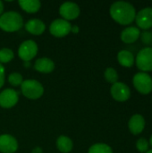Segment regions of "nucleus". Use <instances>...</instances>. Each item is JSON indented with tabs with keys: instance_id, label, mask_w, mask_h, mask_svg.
<instances>
[{
	"instance_id": "6",
	"label": "nucleus",
	"mask_w": 152,
	"mask_h": 153,
	"mask_svg": "<svg viewBox=\"0 0 152 153\" xmlns=\"http://www.w3.org/2000/svg\"><path fill=\"white\" fill-rule=\"evenodd\" d=\"M38 50L39 48L37 43L32 39H28L20 45L18 49V56L24 62H30L37 56Z\"/></svg>"
},
{
	"instance_id": "17",
	"label": "nucleus",
	"mask_w": 152,
	"mask_h": 153,
	"mask_svg": "<svg viewBox=\"0 0 152 153\" xmlns=\"http://www.w3.org/2000/svg\"><path fill=\"white\" fill-rule=\"evenodd\" d=\"M117 61L124 67H132L135 62L133 54L129 50H121L117 54Z\"/></svg>"
},
{
	"instance_id": "3",
	"label": "nucleus",
	"mask_w": 152,
	"mask_h": 153,
	"mask_svg": "<svg viewBox=\"0 0 152 153\" xmlns=\"http://www.w3.org/2000/svg\"><path fill=\"white\" fill-rule=\"evenodd\" d=\"M22 93L30 100H38L44 93L42 84L36 80H25L21 85Z\"/></svg>"
},
{
	"instance_id": "12",
	"label": "nucleus",
	"mask_w": 152,
	"mask_h": 153,
	"mask_svg": "<svg viewBox=\"0 0 152 153\" xmlns=\"http://www.w3.org/2000/svg\"><path fill=\"white\" fill-rule=\"evenodd\" d=\"M18 149L17 140L11 134L0 135V152L14 153Z\"/></svg>"
},
{
	"instance_id": "27",
	"label": "nucleus",
	"mask_w": 152,
	"mask_h": 153,
	"mask_svg": "<svg viewBox=\"0 0 152 153\" xmlns=\"http://www.w3.org/2000/svg\"><path fill=\"white\" fill-rule=\"evenodd\" d=\"M71 31H72L73 33H78V32L80 31V29H79V27H78L77 25H73V26H72Z\"/></svg>"
},
{
	"instance_id": "23",
	"label": "nucleus",
	"mask_w": 152,
	"mask_h": 153,
	"mask_svg": "<svg viewBox=\"0 0 152 153\" xmlns=\"http://www.w3.org/2000/svg\"><path fill=\"white\" fill-rule=\"evenodd\" d=\"M8 82L13 86H21L23 82V77L19 73H12L8 76Z\"/></svg>"
},
{
	"instance_id": "4",
	"label": "nucleus",
	"mask_w": 152,
	"mask_h": 153,
	"mask_svg": "<svg viewBox=\"0 0 152 153\" xmlns=\"http://www.w3.org/2000/svg\"><path fill=\"white\" fill-rule=\"evenodd\" d=\"M133 84L142 95H148L152 91V78L147 73H137L133 78Z\"/></svg>"
},
{
	"instance_id": "30",
	"label": "nucleus",
	"mask_w": 152,
	"mask_h": 153,
	"mask_svg": "<svg viewBox=\"0 0 152 153\" xmlns=\"http://www.w3.org/2000/svg\"><path fill=\"white\" fill-rule=\"evenodd\" d=\"M149 144H150V145H151V147H152V135H151V139H150Z\"/></svg>"
},
{
	"instance_id": "8",
	"label": "nucleus",
	"mask_w": 152,
	"mask_h": 153,
	"mask_svg": "<svg viewBox=\"0 0 152 153\" xmlns=\"http://www.w3.org/2000/svg\"><path fill=\"white\" fill-rule=\"evenodd\" d=\"M110 93L112 98L118 102H125L131 97L130 88L125 83L120 82L112 84L110 88Z\"/></svg>"
},
{
	"instance_id": "15",
	"label": "nucleus",
	"mask_w": 152,
	"mask_h": 153,
	"mask_svg": "<svg viewBox=\"0 0 152 153\" xmlns=\"http://www.w3.org/2000/svg\"><path fill=\"white\" fill-rule=\"evenodd\" d=\"M25 30L30 34L38 36V35H41L45 31L46 25L41 20L34 18L29 20L25 23Z\"/></svg>"
},
{
	"instance_id": "16",
	"label": "nucleus",
	"mask_w": 152,
	"mask_h": 153,
	"mask_svg": "<svg viewBox=\"0 0 152 153\" xmlns=\"http://www.w3.org/2000/svg\"><path fill=\"white\" fill-rule=\"evenodd\" d=\"M34 69L42 74H49L54 71L55 63L47 57H41L36 60Z\"/></svg>"
},
{
	"instance_id": "22",
	"label": "nucleus",
	"mask_w": 152,
	"mask_h": 153,
	"mask_svg": "<svg viewBox=\"0 0 152 153\" xmlns=\"http://www.w3.org/2000/svg\"><path fill=\"white\" fill-rule=\"evenodd\" d=\"M14 56V54L12 49L4 48L0 49V64H4L10 62Z\"/></svg>"
},
{
	"instance_id": "1",
	"label": "nucleus",
	"mask_w": 152,
	"mask_h": 153,
	"mask_svg": "<svg viewBox=\"0 0 152 153\" xmlns=\"http://www.w3.org/2000/svg\"><path fill=\"white\" fill-rule=\"evenodd\" d=\"M109 13L112 19L121 25H129L136 16L134 6L125 1H118L112 4L109 9Z\"/></svg>"
},
{
	"instance_id": "10",
	"label": "nucleus",
	"mask_w": 152,
	"mask_h": 153,
	"mask_svg": "<svg viewBox=\"0 0 152 153\" xmlns=\"http://www.w3.org/2000/svg\"><path fill=\"white\" fill-rule=\"evenodd\" d=\"M80 12L79 5L73 2H65L59 8V13L65 21L76 19L80 15Z\"/></svg>"
},
{
	"instance_id": "7",
	"label": "nucleus",
	"mask_w": 152,
	"mask_h": 153,
	"mask_svg": "<svg viewBox=\"0 0 152 153\" xmlns=\"http://www.w3.org/2000/svg\"><path fill=\"white\" fill-rule=\"evenodd\" d=\"M72 25L64 19H56L49 26V32L56 38H63L71 32Z\"/></svg>"
},
{
	"instance_id": "26",
	"label": "nucleus",
	"mask_w": 152,
	"mask_h": 153,
	"mask_svg": "<svg viewBox=\"0 0 152 153\" xmlns=\"http://www.w3.org/2000/svg\"><path fill=\"white\" fill-rule=\"evenodd\" d=\"M5 80V71L2 64H0V89L3 87Z\"/></svg>"
},
{
	"instance_id": "19",
	"label": "nucleus",
	"mask_w": 152,
	"mask_h": 153,
	"mask_svg": "<svg viewBox=\"0 0 152 153\" xmlns=\"http://www.w3.org/2000/svg\"><path fill=\"white\" fill-rule=\"evenodd\" d=\"M56 147L58 151L62 153H69L73 150V143L69 137L65 135H61L56 140Z\"/></svg>"
},
{
	"instance_id": "11",
	"label": "nucleus",
	"mask_w": 152,
	"mask_h": 153,
	"mask_svg": "<svg viewBox=\"0 0 152 153\" xmlns=\"http://www.w3.org/2000/svg\"><path fill=\"white\" fill-rule=\"evenodd\" d=\"M19 100V94L13 89H5L0 92V107L3 108H11L14 107Z\"/></svg>"
},
{
	"instance_id": "5",
	"label": "nucleus",
	"mask_w": 152,
	"mask_h": 153,
	"mask_svg": "<svg viewBox=\"0 0 152 153\" xmlns=\"http://www.w3.org/2000/svg\"><path fill=\"white\" fill-rule=\"evenodd\" d=\"M135 64L142 72L152 71V48L147 47L140 50L135 57Z\"/></svg>"
},
{
	"instance_id": "13",
	"label": "nucleus",
	"mask_w": 152,
	"mask_h": 153,
	"mask_svg": "<svg viewBox=\"0 0 152 153\" xmlns=\"http://www.w3.org/2000/svg\"><path fill=\"white\" fill-rule=\"evenodd\" d=\"M145 125L146 122L144 117L141 114H135L130 118L128 122V128L133 134L138 135L143 132Z\"/></svg>"
},
{
	"instance_id": "9",
	"label": "nucleus",
	"mask_w": 152,
	"mask_h": 153,
	"mask_svg": "<svg viewBox=\"0 0 152 153\" xmlns=\"http://www.w3.org/2000/svg\"><path fill=\"white\" fill-rule=\"evenodd\" d=\"M135 22L139 29L149 30L152 28V7H145L139 11L135 16Z\"/></svg>"
},
{
	"instance_id": "24",
	"label": "nucleus",
	"mask_w": 152,
	"mask_h": 153,
	"mask_svg": "<svg viewBox=\"0 0 152 153\" xmlns=\"http://www.w3.org/2000/svg\"><path fill=\"white\" fill-rule=\"evenodd\" d=\"M149 142L145 138H140L136 142V149L141 153H146L149 151Z\"/></svg>"
},
{
	"instance_id": "28",
	"label": "nucleus",
	"mask_w": 152,
	"mask_h": 153,
	"mask_svg": "<svg viewBox=\"0 0 152 153\" xmlns=\"http://www.w3.org/2000/svg\"><path fill=\"white\" fill-rule=\"evenodd\" d=\"M31 153H43V151H42V149L40 147H35L32 150Z\"/></svg>"
},
{
	"instance_id": "20",
	"label": "nucleus",
	"mask_w": 152,
	"mask_h": 153,
	"mask_svg": "<svg viewBox=\"0 0 152 153\" xmlns=\"http://www.w3.org/2000/svg\"><path fill=\"white\" fill-rule=\"evenodd\" d=\"M88 153H113L112 148L106 143H96L90 146Z\"/></svg>"
},
{
	"instance_id": "21",
	"label": "nucleus",
	"mask_w": 152,
	"mask_h": 153,
	"mask_svg": "<svg viewBox=\"0 0 152 153\" xmlns=\"http://www.w3.org/2000/svg\"><path fill=\"white\" fill-rule=\"evenodd\" d=\"M104 76H105L106 81L112 84L117 82V81H118V74H117L116 70L113 67L107 68L104 73Z\"/></svg>"
},
{
	"instance_id": "29",
	"label": "nucleus",
	"mask_w": 152,
	"mask_h": 153,
	"mask_svg": "<svg viewBox=\"0 0 152 153\" xmlns=\"http://www.w3.org/2000/svg\"><path fill=\"white\" fill-rule=\"evenodd\" d=\"M3 11H4V4L2 1H0V16L3 14Z\"/></svg>"
},
{
	"instance_id": "2",
	"label": "nucleus",
	"mask_w": 152,
	"mask_h": 153,
	"mask_svg": "<svg viewBox=\"0 0 152 153\" xmlns=\"http://www.w3.org/2000/svg\"><path fill=\"white\" fill-rule=\"evenodd\" d=\"M23 25L22 16L14 11L4 13L0 16V29L6 32H14L19 30Z\"/></svg>"
},
{
	"instance_id": "14",
	"label": "nucleus",
	"mask_w": 152,
	"mask_h": 153,
	"mask_svg": "<svg viewBox=\"0 0 152 153\" xmlns=\"http://www.w3.org/2000/svg\"><path fill=\"white\" fill-rule=\"evenodd\" d=\"M141 36V30L138 27L132 26L125 28L121 32V40L126 44L134 43Z\"/></svg>"
},
{
	"instance_id": "31",
	"label": "nucleus",
	"mask_w": 152,
	"mask_h": 153,
	"mask_svg": "<svg viewBox=\"0 0 152 153\" xmlns=\"http://www.w3.org/2000/svg\"><path fill=\"white\" fill-rule=\"evenodd\" d=\"M146 153H152V150H149V151H148Z\"/></svg>"
},
{
	"instance_id": "25",
	"label": "nucleus",
	"mask_w": 152,
	"mask_h": 153,
	"mask_svg": "<svg viewBox=\"0 0 152 153\" xmlns=\"http://www.w3.org/2000/svg\"><path fill=\"white\" fill-rule=\"evenodd\" d=\"M142 40L145 45H152V31H144L142 34Z\"/></svg>"
},
{
	"instance_id": "18",
	"label": "nucleus",
	"mask_w": 152,
	"mask_h": 153,
	"mask_svg": "<svg viewBox=\"0 0 152 153\" xmlns=\"http://www.w3.org/2000/svg\"><path fill=\"white\" fill-rule=\"evenodd\" d=\"M18 4L23 11L29 13H37L41 6V3L39 0H20Z\"/></svg>"
}]
</instances>
